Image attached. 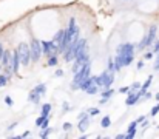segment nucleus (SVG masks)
Listing matches in <instances>:
<instances>
[{
  "mask_svg": "<svg viewBox=\"0 0 159 139\" xmlns=\"http://www.w3.org/2000/svg\"><path fill=\"white\" fill-rule=\"evenodd\" d=\"M19 65H22L20 63V56H19V49L16 48L14 51H12V59H11V71L16 74L17 71H19Z\"/></svg>",
  "mask_w": 159,
  "mask_h": 139,
  "instance_id": "obj_9",
  "label": "nucleus"
},
{
  "mask_svg": "<svg viewBox=\"0 0 159 139\" xmlns=\"http://www.w3.org/2000/svg\"><path fill=\"white\" fill-rule=\"evenodd\" d=\"M152 82H153V76H148L147 77V81L142 84V90H145V91H148V88H150V85H152Z\"/></svg>",
  "mask_w": 159,
  "mask_h": 139,
  "instance_id": "obj_19",
  "label": "nucleus"
},
{
  "mask_svg": "<svg viewBox=\"0 0 159 139\" xmlns=\"http://www.w3.org/2000/svg\"><path fill=\"white\" fill-rule=\"evenodd\" d=\"M90 76H91V60H90V62H85V63L82 65V68H80L77 73H74L73 84L77 85V88H79V85H80L85 79H88Z\"/></svg>",
  "mask_w": 159,
  "mask_h": 139,
  "instance_id": "obj_2",
  "label": "nucleus"
},
{
  "mask_svg": "<svg viewBox=\"0 0 159 139\" xmlns=\"http://www.w3.org/2000/svg\"><path fill=\"white\" fill-rule=\"evenodd\" d=\"M34 90L43 96V94L47 93V84H39V85H36V87H34Z\"/></svg>",
  "mask_w": 159,
  "mask_h": 139,
  "instance_id": "obj_17",
  "label": "nucleus"
},
{
  "mask_svg": "<svg viewBox=\"0 0 159 139\" xmlns=\"http://www.w3.org/2000/svg\"><path fill=\"white\" fill-rule=\"evenodd\" d=\"M31 57H33V62H39L40 57L43 56V46H42V42H39L37 39H33L31 40Z\"/></svg>",
  "mask_w": 159,
  "mask_h": 139,
  "instance_id": "obj_6",
  "label": "nucleus"
},
{
  "mask_svg": "<svg viewBox=\"0 0 159 139\" xmlns=\"http://www.w3.org/2000/svg\"><path fill=\"white\" fill-rule=\"evenodd\" d=\"M107 102H108V99H105V97H102V99L99 100V104H101V105H104V104H107Z\"/></svg>",
  "mask_w": 159,
  "mask_h": 139,
  "instance_id": "obj_41",
  "label": "nucleus"
},
{
  "mask_svg": "<svg viewBox=\"0 0 159 139\" xmlns=\"http://www.w3.org/2000/svg\"><path fill=\"white\" fill-rule=\"evenodd\" d=\"M5 104H6L8 107H11V105H12L14 102H12V99H11L9 96H5Z\"/></svg>",
  "mask_w": 159,
  "mask_h": 139,
  "instance_id": "obj_31",
  "label": "nucleus"
},
{
  "mask_svg": "<svg viewBox=\"0 0 159 139\" xmlns=\"http://www.w3.org/2000/svg\"><path fill=\"white\" fill-rule=\"evenodd\" d=\"M57 65V56H50L48 57V67H56Z\"/></svg>",
  "mask_w": 159,
  "mask_h": 139,
  "instance_id": "obj_22",
  "label": "nucleus"
},
{
  "mask_svg": "<svg viewBox=\"0 0 159 139\" xmlns=\"http://www.w3.org/2000/svg\"><path fill=\"white\" fill-rule=\"evenodd\" d=\"M138 122L136 121H133V122H130V125H128V130H127V135H128V139L134 138L136 136V132H138Z\"/></svg>",
  "mask_w": 159,
  "mask_h": 139,
  "instance_id": "obj_12",
  "label": "nucleus"
},
{
  "mask_svg": "<svg viewBox=\"0 0 159 139\" xmlns=\"http://www.w3.org/2000/svg\"><path fill=\"white\" fill-rule=\"evenodd\" d=\"M114 73L116 71H110V70L102 71L99 76H96V84L101 88H110L114 84Z\"/></svg>",
  "mask_w": 159,
  "mask_h": 139,
  "instance_id": "obj_3",
  "label": "nucleus"
},
{
  "mask_svg": "<svg viewBox=\"0 0 159 139\" xmlns=\"http://www.w3.org/2000/svg\"><path fill=\"white\" fill-rule=\"evenodd\" d=\"M114 90H113V88H111V87H110V88H104V91L101 93V94H102V97H105V99H110V97H111V96H113V94H114Z\"/></svg>",
  "mask_w": 159,
  "mask_h": 139,
  "instance_id": "obj_16",
  "label": "nucleus"
},
{
  "mask_svg": "<svg viewBox=\"0 0 159 139\" xmlns=\"http://www.w3.org/2000/svg\"><path fill=\"white\" fill-rule=\"evenodd\" d=\"M130 87H131V90H133V91H138V90H141V88H142V84L136 81V82H133Z\"/></svg>",
  "mask_w": 159,
  "mask_h": 139,
  "instance_id": "obj_25",
  "label": "nucleus"
},
{
  "mask_svg": "<svg viewBox=\"0 0 159 139\" xmlns=\"http://www.w3.org/2000/svg\"><path fill=\"white\" fill-rule=\"evenodd\" d=\"M63 130L65 132H71L73 130V124L71 122H63Z\"/></svg>",
  "mask_w": 159,
  "mask_h": 139,
  "instance_id": "obj_29",
  "label": "nucleus"
},
{
  "mask_svg": "<svg viewBox=\"0 0 159 139\" xmlns=\"http://www.w3.org/2000/svg\"><path fill=\"white\" fill-rule=\"evenodd\" d=\"M107 70H110V71H116V68H114V59H113V57L108 59V67H107Z\"/></svg>",
  "mask_w": 159,
  "mask_h": 139,
  "instance_id": "obj_24",
  "label": "nucleus"
},
{
  "mask_svg": "<svg viewBox=\"0 0 159 139\" xmlns=\"http://www.w3.org/2000/svg\"><path fill=\"white\" fill-rule=\"evenodd\" d=\"M130 91H131V87H130V85H127V87H120V88H119V93H120V94H128Z\"/></svg>",
  "mask_w": 159,
  "mask_h": 139,
  "instance_id": "obj_26",
  "label": "nucleus"
},
{
  "mask_svg": "<svg viewBox=\"0 0 159 139\" xmlns=\"http://www.w3.org/2000/svg\"><path fill=\"white\" fill-rule=\"evenodd\" d=\"M144 121H147V116H139V118L136 119V122H138V124H142Z\"/></svg>",
  "mask_w": 159,
  "mask_h": 139,
  "instance_id": "obj_34",
  "label": "nucleus"
},
{
  "mask_svg": "<svg viewBox=\"0 0 159 139\" xmlns=\"http://www.w3.org/2000/svg\"><path fill=\"white\" fill-rule=\"evenodd\" d=\"M47 119H48V114H45V113H40V116L36 119V127H42V124H43Z\"/></svg>",
  "mask_w": 159,
  "mask_h": 139,
  "instance_id": "obj_14",
  "label": "nucleus"
},
{
  "mask_svg": "<svg viewBox=\"0 0 159 139\" xmlns=\"http://www.w3.org/2000/svg\"><path fill=\"white\" fill-rule=\"evenodd\" d=\"M40 97H42V94H40V93H37L34 88L31 90V93H28V100H30V102H33V104H36V105H37V104H40Z\"/></svg>",
  "mask_w": 159,
  "mask_h": 139,
  "instance_id": "obj_11",
  "label": "nucleus"
},
{
  "mask_svg": "<svg viewBox=\"0 0 159 139\" xmlns=\"http://www.w3.org/2000/svg\"><path fill=\"white\" fill-rule=\"evenodd\" d=\"M101 125H102L104 128H108V127L111 125V119H110V116H104V118L101 119Z\"/></svg>",
  "mask_w": 159,
  "mask_h": 139,
  "instance_id": "obj_18",
  "label": "nucleus"
},
{
  "mask_svg": "<svg viewBox=\"0 0 159 139\" xmlns=\"http://www.w3.org/2000/svg\"><path fill=\"white\" fill-rule=\"evenodd\" d=\"M153 56H155V51H147V53L144 54V60H150Z\"/></svg>",
  "mask_w": 159,
  "mask_h": 139,
  "instance_id": "obj_28",
  "label": "nucleus"
},
{
  "mask_svg": "<svg viewBox=\"0 0 159 139\" xmlns=\"http://www.w3.org/2000/svg\"><path fill=\"white\" fill-rule=\"evenodd\" d=\"M0 68H2V67H0Z\"/></svg>",
  "mask_w": 159,
  "mask_h": 139,
  "instance_id": "obj_44",
  "label": "nucleus"
},
{
  "mask_svg": "<svg viewBox=\"0 0 159 139\" xmlns=\"http://www.w3.org/2000/svg\"><path fill=\"white\" fill-rule=\"evenodd\" d=\"M88 113H90L91 116H98L101 111H99V108H88Z\"/></svg>",
  "mask_w": 159,
  "mask_h": 139,
  "instance_id": "obj_30",
  "label": "nucleus"
},
{
  "mask_svg": "<svg viewBox=\"0 0 159 139\" xmlns=\"http://www.w3.org/2000/svg\"><path fill=\"white\" fill-rule=\"evenodd\" d=\"M65 33H66V30H59L56 34H54V37H53V40L56 42V44H59L60 40H62V37L65 36Z\"/></svg>",
  "mask_w": 159,
  "mask_h": 139,
  "instance_id": "obj_13",
  "label": "nucleus"
},
{
  "mask_svg": "<svg viewBox=\"0 0 159 139\" xmlns=\"http://www.w3.org/2000/svg\"><path fill=\"white\" fill-rule=\"evenodd\" d=\"M54 76H56V77H62V76H63V70H56Z\"/></svg>",
  "mask_w": 159,
  "mask_h": 139,
  "instance_id": "obj_33",
  "label": "nucleus"
},
{
  "mask_svg": "<svg viewBox=\"0 0 159 139\" xmlns=\"http://www.w3.org/2000/svg\"><path fill=\"white\" fill-rule=\"evenodd\" d=\"M43 46V56L50 57V56H57L60 51H59V45L54 42V40H43L42 42Z\"/></svg>",
  "mask_w": 159,
  "mask_h": 139,
  "instance_id": "obj_7",
  "label": "nucleus"
},
{
  "mask_svg": "<svg viewBox=\"0 0 159 139\" xmlns=\"http://www.w3.org/2000/svg\"><path fill=\"white\" fill-rule=\"evenodd\" d=\"M155 99H156V100H159V93H156V94H155Z\"/></svg>",
  "mask_w": 159,
  "mask_h": 139,
  "instance_id": "obj_43",
  "label": "nucleus"
},
{
  "mask_svg": "<svg viewBox=\"0 0 159 139\" xmlns=\"http://www.w3.org/2000/svg\"><path fill=\"white\" fill-rule=\"evenodd\" d=\"M16 125H17V122H12V124H11V125H9V127H8V130H12V128H14V127H16Z\"/></svg>",
  "mask_w": 159,
  "mask_h": 139,
  "instance_id": "obj_42",
  "label": "nucleus"
},
{
  "mask_svg": "<svg viewBox=\"0 0 159 139\" xmlns=\"http://www.w3.org/2000/svg\"><path fill=\"white\" fill-rule=\"evenodd\" d=\"M70 110H71L70 104H68V102H63V104H62V113H68Z\"/></svg>",
  "mask_w": 159,
  "mask_h": 139,
  "instance_id": "obj_27",
  "label": "nucleus"
},
{
  "mask_svg": "<svg viewBox=\"0 0 159 139\" xmlns=\"http://www.w3.org/2000/svg\"><path fill=\"white\" fill-rule=\"evenodd\" d=\"M91 114H88V116H85V118H82V119H79V122H77V128L80 130V132H85L88 127H90V124H91Z\"/></svg>",
  "mask_w": 159,
  "mask_h": 139,
  "instance_id": "obj_10",
  "label": "nucleus"
},
{
  "mask_svg": "<svg viewBox=\"0 0 159 139\" xmlns=\"http://www.w3.org/2000/svg\"><path fill=\"white\" fill-rule=\"evenodd\" d=\"M8 81H9V74H0V88L5 87L8 84Z\"/></svg>",
  "mask_w": 159,
  "mask_h": 139,
  "instance_id": "obj_20",
  "label": "nucleus"
},
{
  "mask_svg": "<svg viewBox=\"0 0 159 139\" xmlns=\"http://www.w3.org/2000/svg\"><path fill=\"white\" fill-rule=\"evenodd\" d=\"M66 34H68L71 44H74V42H77L80 39V30H79V26L76 23V19H73V17L70 19V23H68V28H66Z\"/></svg>",
  "mask_w": 159,
  "mask_h": 139,
  "instance_id": "obj_5",
  "label": "nucleus"
},
{
  "mask_svg": "<svg viewBox=\"0 0 159 139\" xmlns=\"http://www.w3.org/2000/svg\"><path fill=\"white\" fill-rule=\"evenodd\" d=\"M51 110H53V105H51V104H43V105H42V113L50 114V113H51Z\"/></svg>",
  "mask_w": 159,
  "mask_h": 139,
  "instance_id": "obj_21",
  "label": "nucleus"
},
{
  "mask_svg": "<svg viewBox=\"0 0 159 139\" xmlns=\"http://www.w3.org/2000/svg\"><path fill=\"white\" fill-rule=\"evenodd\" d=\"M17 49H19V56H20V63L23 67H28L31 62H33V57H31V46L26 42H22L17 45Z\"/></svg>",
  "mask_w": 159,
  "mask_h": 139,
  "instance_id": "obj_4",
  "label": "nucleus"
},
{
  "mask_svg": "<svg viewBox=\"0 0 159 139\" xmlns=\"http://www.w3.org/2000/svg\"><path fill=\"white\" fill-rule=\"evenodd\" d=\"M30 135H31V132H30V130H28V132H23V133H22V135H20V138H28V136H30Z\"/></svg>",
  "mask_w": 159,
  "mask_h": 139,
  "instance_id": "obj_37",
  "label": "nucleus"
},
{
  "mask_svg": "<svg viewBox=\"0 0 159 139\" xmlns=\"http://www.w3.org/2000/svg\"><path fill=\"white\" fill-rule=\"evenodd\" d=\"M116 138L117 139H128V135H127V133H119V135H116Z\"/></svg>",
  "mask_w": 159,
  "mask_h": 139,
  "instance_id": "obj_32",
  "label": "nucleus"
},
{
  "mask_svg": "<svg viewBox=\"0 0 159 139\" xmlns=\"http://www.w3.org/2000/svg\"><path fill=\"white\" fill-rule=\"evenodd\" d=\"M153 51H155V53H159V40L153 44Z\"/></svg>",
  "mask_w": 159,
  "mask_h": 139,
  "instance_id": "obj_36",
  "label": "nucleus"
},
{
  "mask_svg": "<svg viewBox=\"0 0 159 139\" xmlns=\"http://www.w3.org/2000/svg\"><path fill=\"white\" fill-rule=\"evenodd\" d=\"M136 68H138V70H142V68H144V60H139V62L136 63Z\"/></svg>",
  "mask_w": 159,
  "mask_h": 139,
  "instance_id": "obj_35",
  "label": "nucleus"
},
{
  "mask_svg": "<svg viewBox=\"0 0 159 139\" xmlns=\"http://www.w3.org/2000/svg\"><path fill=\"white\" fill-rule=\"evenodd\" d=\"M134 51H136V45L133 44H120L116 46L117 54H134Z\"/></svg>",
  "mask_w": 159,
  "mask_h": 139,
  "instance_id": "obj_8",
  "label": "nucleus"
},
{
  "mask_svg": "<svg viewBox=\"0 0 159 139\" xmlns=\"http://www.w3.org/2000/svg\"><path fill=\"white\" fill-rule=\"evenodd\" d=\"M48 125H50V119H47V121L42 124V127H40V128H45V127H48Z\"/></svg>",
  "mask_w": 159,
  "mask_h": 139,
  "instance_id": "obj_40",
  "label": "nucleus"
},
{
  "mask_svg": "<svg viewBox=\"0 0 159 139\" xmlns=\"http://www.w3.org/2000/svg\"><path fill=\"white\" fill-rule=\"evenodd\" d=\"M51 132H53V128H50V127H45V128H42V132L39 133V138H42V139L48 138V136L51 135Z\"/></svg>",
  "mask_w": 159,
  "mask_h": 139,
  "instance_id": "obj_15",
  "label": "nucleus"
},
{
  "mask_svg": "<svg viewBox=\"0 0 159 139\" xmlns=\"http://www.w3.org/2000/svg\"><path fill=\"white\" fill-rule=\"evenodd\" d=\"M156 34H158V25H152L150 28H148V31H147V34H145V37L136 45V51H142L144 48H147V46H152L155 42H156Z\"/></svg>",
  "mask_w": 159,
  "mask_h": 139,
  "instance_id": "obj_1",
  "label": "nucleus"
},
{
  "mask_svg": "<svg viewBox=\"0 0 159 139\" xmlns=\"http://www.w3.org/2000/svg\"><path fill=\"white\" fill-rule=\"evenodd\" d=\"M155 70H159V53H158V57H156V62H155Z\"/></svg>",
  "mask_w": 159,
  "mask_h": 139,
  "instance_id": "obj_38",
  "label": "nucleus"
},
{
  "mask_svg": "<svg viewBox=\"0 0 159 139\" xmlns=\"http://www.w3.org/2000/svg\"><path fill=\"white\" fill-rule=\"evenodd\" d=\"M158 113H159V100H158V104H156V105H153V108L150 110V116H152V118H155Z\"/></svg>",
  "mask_w": 159,
  "mask_h": 139,
  "instance_id": "obj_23",
  "label": "nucleus"
},
{
  "mask_svg": "<svg viewBox=\"0 0 159 139\" xmlns=\"http://www.w3.org/2000/svg\"><path fill=\"white\" fill-rule=\"evenodd\" d=\"M3 53H5V48H3V45L0 44V60H2V57H3Z\"/></svg>",
  "mask_w": 159,
  "mask_h": 139,
  "instance_id": "obj_39",
  "label": "nucleus"
}]
</instances>
